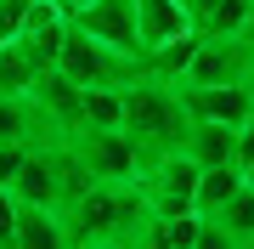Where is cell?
<instances>
[{"instance_id":"obj_21","label":"cell","mask_w":254,"mask_h":249,"mask_svg":"<svg viewBox=\"0 0 254 249\" xmlns=\"http://www.w3.org/2000/svg\"><path fill=\"white\" fill-rule=\"evenodd\" d=\"M51 6H57V11H63V17H79V11H85V6H91V0H51Z\"/></svg>"},{"instance_id":"obj_6","label":"cell","mask_w":254,"mask_h":249,"mask_svg":"<svg viewBox=\"0 0 254 249\" xmlns=\"http://www.w3.org/2000/svg\"><path fill=\"white\" fill-rule=\"evenodd\" d=\"M249 63L254 57H249L243 40H203L198 34V46H192V57H187L175 85H237L249 74Z\"/></svg>"},{"instance_id":"obj_2","label":"cell","mask_w":254,"mask_h":249,"mask_svg":"<svg viewBox=\"0 0 254 249\" xmlns=\"http://www.w3.org/2000/svg\"><path fill=\"white\" fill-rule=\"evenodd\" d=\"M57 68H63L79 91H96V85H119V91H125L130 80H141V57H125V51L96 46V40L85 34V28H73V23H68L63 51H57Z\"/></svg>"},{"instance_id":"obj_5","label":"cell","mask_w":254,"mask_h":249,"mask_svg":"<svg viewBox=\"0 0 254 249\" xmlns=\"http://www.w3.org/2000/svg\"><path fill=\"white\" fill-rule=\"evenodd\" d=\"M73 28L96 40L108 51H125V57H141V23H136V0H91L79 17H68Z\"/></svg>"},{"instance_id":"obj_8","label":"cell","mask_w":254,"mask_h":249,"mask_svg":"<svg viewBox=\"0 0 254 249\" xmlns=\"http://www.w3.org/2000/svg\"><path fill=\"white\" fill-rule=\"evenodd\" d=\"M181 102H187L192 119H220L232 130L254 113V96L243 91V80H237V85H181Z\"/></svg>"},{"instance_id":"obj_11","label":"cell","mask_w":254,"mask_h":249,"mask_svg":"<svg viewBox=\"0 0 254 249\" xmlns=\"http://www.w3.org/2000/svg\"><path fill=\"white\" fill-rule=\"evenodd\" d=\"M136 23H141V57L192 34V17H187L181 0H136Z\"/></svg>"},{"instance_id":"obj_15","label":"cell","mask_w":254,"mask_h":249,"mask_svg":"<svg viewBox=\"0 0 254 249\" xmlns=\"http://www.w3.org/2000/svg\"><path fill=\"white\" fill-rule=\"evenodd\" d=\"M79 113H85L79 130H119L125 125V91L119 85H96V91H85Z\"/></svg>"},{"instance_id":"obj_12","label":"cell","mask_w":254,"mask_h":249,"mask_svg":"<svg viewBox=\"0 0 254 249\" xmlns=\"http://www.w3.org/2000/svg\"><path fill=\"white\" fill-rule=\"evenodd\" d=\"M181 153H187L198 170H209V165H232V153H237V130L220 125V119H192Z\"/></svg>"},{"instance_id":"obj_10","label":"cell","mask_w":254,"mask_h":249,"mask_svg":"<svg viewBox=\"0 0 254 249\" xmlns=\"http://www.w3.org/2000/svg\"><path fill=\"white\" fill-rule=\"evenodd\" d=\"M68 221L57 204H17V227H11V249H68Z\"/></svg>"},{"instance_id":"obj_16","label":"cell","mask_w":254,"mask_h":249,"mask_svg":"<svg viewBox=\"0 0 254 249\" xmlns=\"http://www.w3.org/2000/svg\"><path fill=\"white\" fill-rule=\"evenodd\" d=\"M34 74H40V63L17 46V40H6V46H0V96H28L34 91Z\"/></svg>"},{"instance_id":"obj_26","label":"cell","mask_w":254,"mask_h":249,"mask_svg":"<svg viewBox=\"0 0 254 249\" xmlns=\"http://www.w3.org/2000/svg\"><path fill=\"white\" fill-rule=\"evenodd\" d=\"M243 249H254V238H249V244H243Z\"/></svg>"},{"instance_id":"obj_24","label":"cell","mask_w":254,"mask_h":249,"mask_svg":"<svg viewBox=\"0 0 254 249\" xmlns=\"http://www.w3.org/2000/svg\"><path fill=\"white\" fill-rule=\"evenodd\" d=\"M68 249H113V244H68Z\"/></svg>"},{"instance_id":"obj_4","label":"cell","mask_w":254,"mask_h":249,"mask_svg":"<svg viewBox=\"0 0 254 249\" xmlns=\"http://www.w3.org/2000/svg\"><path fill=\"white\" fill-rule=\"evenodd\" d=\"M68 142L79 153V165L91 170V181H136L141 175V148L125 130H79Z\"/></svg>"},{"instance_id":"obj_14","label":"cell","mask_w":254,"mask_h":249,"mask_svg":"<svg viewBox=\"0 0 254 249\" xmlns=\"http://www.w3.org/2000/svg\"><path fill=\"white\" fill-rule=\"evenodd\" d=\"M203 221H215V227H226L232 238H237V249H243L249 238H254V181L243 175V187H237V193L220 204L215 215H203Z\"/></svg>"},{"instance_id":"obj_27","label":"cell","mask_w":254,"mask_h":249,"mask_svg":"<svg viewBox=\"0 0 254 249\" xmlns=\"http://www.w3.org/2000/svg\"><path fill=\"white\" fill-rule=\"evenodd\" d=\"M0 187H6V181H0Z\"/></svg>"},{"instance_id":"obj_22","label":"cell","mask_w":254,"mask_h":249,"mask_svg":"<svg viewBox=\"0 0 254 249\" xmlns=\"http://www.w3.org/2000/svg\"><path fill=\"white\" fill-rule=\"evenodd\" d=\"M237 40H243V46H249V57H254V17L243 23V34H237Z\"/></svg>"},{"instance_id":"obj_19","label":"cell","mask_w":254,"mask_h":249,"mask_svg":"<svg viewBox=\"0 0 254 249\" xmlns=\"http://www.w3.org/2000/svg\"><path fill=\"white\" fill-rule=\"evenodd\" d=\"M192 249H237V238L226 227H215V221H203L198 227V238H192Z\"/></svg>"},{"instance_id":"obj_1","label":"cell","mask_w":254,"mask_h":249,"mask_svg":"<svg viewBox=\"0 0 254 249\" xmlns=\"http://www.w3.org/2000/svg\"><path fill=\"white\" fill-rule=\"evenodd\" d=\"M187 125H192V113H187L175 80H158V74L141 68V80L125 85V125L119 130L141 148V165L158 159V153H175L187 142Z\"/></svg>"},{"instance_id":"obj_20","label":"cell","mask_w":254,"mask_h":249,"mask_svg":"<svg viewBox=\"0 0 254 249\" xmlns=\"http://www.w3.org/2000/svg\"><path fill=\"white\" fill-rule=\"evenodd\" d=\"M232 159H237V165H243V170L254 165V113H249L243 125H237V153H232Z\"/></svg>"},{"instance_id":"obj_9","label":"cell","mask_w":254,"mask_h":249,"mask_svg":"<svg viewBox=\"0 0 254 249\" xmlns=\"http://www.w3.org/2000/svg\"><path fill=\"white\" fill-rule=\"evenodd\" d=\"M63 40H68V17L51 6V0H34V6H28V17H23L17 46L34 57L40 68H51V63H57V51H63Z\"/></svg>"},{"instance_id":"obj_18","label":"cell","mask_w":254,"mask_h":249,"mask_svg":"<svg viewBox=\"0 0 254 249\" xmlns=\"http://www.w3.org/2000/svg\"><path fill=\"white\" fill-rule=\"evenodd\" d=\"M34 0H0V40H17L23 34V17Z\"/></svg>"},{"instance_id":"obj_28","label":"cell","mask_w":254,"mask_h":249,"mask_svg":"<svg viewBox=\"0 0 254 249\" xmlns=\"http://www.w3.org/2000/svg\"><path fill=\"white\" fill-rule=\"evenodd\" d=\"M181 6H187V0H181Z\"/></svg>"},{"instance_id":"obj_13","label":"cell","mask_w":254,"mask_h":249,"mask_svg":"<svg viewBox=\"0 0 254 249\" xmlns=\"http://www.w3.org/2000/svg\"><path fill=\"white\" fill-rule=\"evenodd\" d=\"M237 187H243V165H209V170H198V193H192V210L198 215H215L220 204H226Z\"/></svg>"},{"instance_id":"obj_7","label":"cell","mask_w":254,"mask_h":249,"mask_svg":"<svg viewBox=\"0 0 254 249\" xmlns=\"http://www.w3.org/2000/svg\"><path fill=\"white\" fill-rule=\"evenodd\" d=\"M6 193L17 198V204H57V210H63V165H57V142L28 148L23 170L6 181Z\"/></svg>"},{"instance_id":"obj_23","label":"cell","mask_w":254,"mask_h":249,"mask_svg":"<svg viewBox=\"0 0 254 249\" xmlns=\"http://www.w3.org/2000/svg\"><path fill=\"white\" fill-rule=\"evenodd\" d=\"M243 91H249V96H254V63H249V74H243Z\"/></svg>"},{"instance_id":"obj_25","label":"cell","mask_w":254,"mask_h":249,"mask_svg":"<svg viewBox=\"0 0 254 249\" xmlns=\"http://www.w3.org/2000/svg\"><path fill=\"white\" fill-rule=\"evenodd\" d=\"M243 175H249V181H254V165H249V170H243Z\"/></svg>"},{"instance_id":"obj_3","label":"cell","mask_w":254,"mask_h":249,"mask_svg":"<svg viewBox=\"0 0 254 249\" xmlns=\"http://www.w3.org/2000/svg\"><path fill=\"white\" fill-rule=\"evenodd\" d=\"M136 187H141V198H147L153 215H187L192 210V193H198V165H192L181 148H175V153H158V159L141 165Z\"/></svg>"},{"instance_id":"obj_17","label":"cell","mask_w":254,"mask_h":249,"mask_svg":"<svg viewBox=\"0 0 254 249\" xmlns=\"http://www.w3.org/2000/svg\"><path fill=\"white\" fill-rule=\"evenodd\" d=\"M249 17H254V0H215V11H209L192 34H203V40H237Z\"/></svg>"}]
</instances>
